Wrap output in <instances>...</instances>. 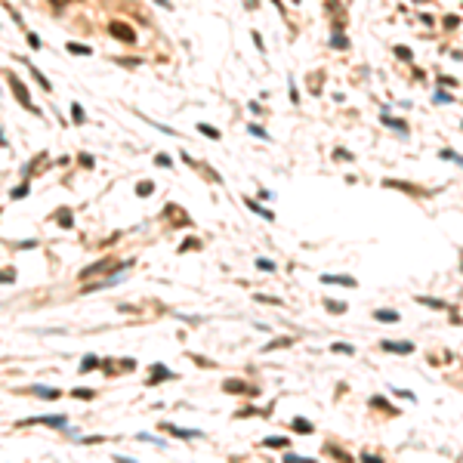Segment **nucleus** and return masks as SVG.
I'll use <instances>...</instances> for the list:
<instances>
[{"label": "nucleus", "instance_id": "1", "mask_svg": "<svg viewBox=\"0 0 463 463\" xmlns=\"http://www.w3.org/2000/svg\"><path fill=\"white\" fill-rule=\"evenodd\" d=\"M111 34H114V37H121L124 44H136L133 28H130V25H124V22H111Z\"/></svg>", "mask_w": 463, "mask_h": 463}, {"label": "nucleus", "instance_id": "2", "mask_svg": "<svg viewBox=\"0 0 463 463\" xmlns=\"http://www.w3.org/2000/svg\"><path fill=\"white\" fill-rule=\"evenodd\" d=\"M10 84H13V93H16V99H19V102H22L25 108H31V111H37V108L31 105V99H28V90H25V84L19 81V77H13V74H10Z\"/></svg>", "mask_w": 463, "mask_h": 463}, {"label": "nucleus", "instance_id": "3", "mask_svg": "<svg viewBox=\"0 0 463 463\" xmlns=\"http://www.w3.org/2000/svg\"><path fill=\"white\" fill-rule=\"evenodd\" d=\"M324 284H343V287H355V278H346V275H324Z\"/></svg>", "mask_w": 463, "mask_h": 463}, {"label": "nucleus", "instance_id": "4", "mask_svg": "<svg viewBox=\"0 0 463 463\" xmlns=\"http://www.w3.org/2000/svg\"><path fill=\"white\" fill-rule=\"evenodd\" d=\"M383 349H392V352H411L414 346H411V343H383Z\"/></svg>", "mask_w": 463, "mask_h": 463}, {"label": "nucleus", "instance_id": "5", "mask_svg": "<svg viewBox=\"0 0 463 463\" xmlns=\"http://www.w3.org/2000/svg\"><path fill=\"white\" fill-rule=\"evenodd\" d=\"M198 130H201V133H204V136H210V139H219V130H213V127H210V124H201V127H198Z\"/></svg>", "mask_w": 463, "mask_h": 463}, {"label": "nucleus", "instance_id": "6", "mask_svg": "<svg viewBox=\"0 0 463 463\" xmlns=\"http://www.w3.org/2000/svg\"><path fill=\"white\" fill-rule=\"evenodd\" d=\"M96 365H99V358H96V355H87L84 365H81V371H90V368H96Z\"/></svg>", "mask_w": 463, "mask_h": 463}, {"label": "nucleus", "instance_id": "7", "mask_svg": "<svg viewBox=\"0 0 463 463\" xmlns=\"http://www.w3.org/2000/svg\"><path fill=\"white\" fill-rule=\"evenodd\" d=\"M324 306L330 309V312H346V306H343V303H334V300H327Z\"/></svg>", "mask_w": 463, "mask_h": 463}, {"label": "nucleus", "instance_id": "8", "mask_svg": "<svg viewBox=\"0 0 463 463\" xmlns=\"http://www.w3.org/2000/svg\"><path fill=\"white\" fill-rule=\"evenodd\" d=\"M377 318H380V321H399L395 312H377Z\"/></svg>", "mask_w": 463, "mask_h": 463}, {"label": "nucleus", "instance_id": "9", "mask_svg": "<svg viewBox=\"0 0 463 463\" xmlns=\"http://www.w3.org/2000/svg\"><path fill=\"white\" fill-rule=\"evenodd\" d=\"M154 161H158V167H170V164H173V161H170V154H158Z\"/></svg>", "mask_w": 463, "mask_h": 463}, {"label": "nucleus", "instance_id": "10", "mask_svg": "<svg viewBox=\"0 0 463 463\" xmlns=\"http://www.w3.org/2000/svg\"><path fill=\"white\" fill-rule=\"evenodd\" d=\"M25 195H28V185H25V182H22L19 188H13V198H25Z\"/></svg>", "mask_w": 463, "mask_h": 463}, {"label": "nucleus", "instance_id": "11", "mask_svg": "<svg viewBox=\"0 0 463 463\" xmlns=\"http://www.w3.org/2000/svg\"><path fill=\"white\" fill-rule=\"evenodd\" d=\"M136 191H139V195H151V182H139Z\"/></svg>", "mask_w": 463, "mask_h": 463}, {"label": "nucleus", "instance_id": "12", "mask_svg": "<svg viewBox=\"0 0 463 463\" xmlns=\"http://www.w3.org/2000/svg\"><path fill=\"white\" fill-rule=\"evenodd\" d=\"M71 111H74V121H77V124H84V111H81V105H74Z\"/></svg>", "mask_w": 463, "mask_h": 463}, {"label": "nucleus", "instance_id": "13", "mask_svg": "<svg viewBox=\"0 0 463 463\" xmlns=\"http://www.w3.org/2000/svg\"><path fill=\"white\" fill-rule=\"evenodd\" d=\"M68 50H71V53H77V56H87V53H90V50H87V47H77V44H71V47H68Z\"/></svg>", "mask_w": 463, "mask_h": 463}, {"label": "nucleus", "instance_id": "14", "mask_svg": "<svg viewBox=\"0 0 463 463\" xmlns=\"http://www.w3.org/2000/svg\"><path fill=\"white\" fill-rule=\"evenodd\" d=\"M293 429H303V433H306V429H312V426H309L306 420H293Z\"/></svg>", "mask_w": 463, "mask_h": 463}]
</instances>
